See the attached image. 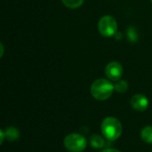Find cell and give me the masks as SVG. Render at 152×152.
Listing matches in <instances>:
<instances>
[{"instance_id": "cell-9", "label": "cell", "mask_w": 152, "mask_h": 152, "mask_svg": "<svg viewBox=\"0 0 152 152\" xmlns=\"http://www.w3.org/2000/svg\"><path fill=\"white\" fill-rule=\"evenodd\" d=\"M142 141L147 143H152V126H146L141 132Z\"/></svg>"}, {"instance_id": "cell-6", "label": "cell", "mask_w": 152, "mask_h": 152, "mask_svg": "<svg viewBox=\"0 0 152 152\" xmlns=\"http://www.w3.org/2000/svg\"><path fill=\"white\" fill-rule=\"evenodd\" d=\"M131 105L137 111H144L149 107V100L143 94H135L131 99Z\"/></svg>"}, {"instance_id": "cell-3", "label": "cell", "mask_w": 152, "mask_h": 152, "mask_svg": "<svg viewBox=\"0 0 152 152\" xmlns=\"http://www.w3.org/2000/svg\"><path fill=\"white\" fill-rule=\"evenodd\" d=\"M64 146L69 151L81 152L86 148V140L79 134H70L64 139Z\"/></svg>"}, {"instance_id": "cell-12", "label": "cell", "mask_w": 152, "mask_h": 152, "mask_svg": "<svg viewBox=\"0 0 152 152\" xmlns=\"http://www.w3.org/2000/svg\"><path fill=\"white\" fill-rule=\"evenodd\" d=\"M61 1L64 5H66L68 8H71V9L78 8L84 3V0H61Z\"/></svg>"}, {"instance_id": "cell-5", "label": "cell", "mask_w": 152, "mask_h": 152, "mask_svg": "<svg viewBox=\"0 0 152 152\" xmlns=\"http://www.w3.org/2000/svg\"><path fill=\"white\" fill-rule=\"evenodd\" d=\"M105 74L110 80L118 81L123 75V67L118 61H111L106 66Z\"/></svg>"}, {"instance_id": "cell-2", "label": "cell", "mask_w": 152, "mask_h": 152, "mask_svg": "<svg viewBox=\"0 0 152 152\" xmlns=\"http://www.w3.org/2000/svg\"><path fill=\"white\" fill-rule=\"evenodd\" d=\"M102 132L108 140L116 141L122 134V125L115 118H106L102 123Z\"/></svg>"}, {"instance_id": "cell-11", "label": "cell", "mask_w": 152, "mask_h": 152, "mask_svg": "<svg viewBox=\"0 0 152 152\" xmlns=\"http://www.w3.org/2000/svg\"><path fill=\"white\" fill-rule=\"evenodd\" d=\"M127 39L131 42V43H136L138 41V32L136 30L135 28L134 27H130L127 29Z\"/></svg>"}, {"instance_id": "cell-13", "label": "cell", "mask_w": 152, "mask_h": 152, "mask_svg": "<svg viewBox=\"0 0 152 152\" xmlns=\"http://www.w3.org/2000/svg\"><path fill=\"white\" fill-rule=\"evenodd\" d=\"M102 152H120L118 150H115V149H106L104 151H102Z\"/></svg>"}, {"instance_id": "cell-4", "label": "cell", "mask_w": 152, "mask_h": 152, "mask_svg": "<svg viewBox=\"0 0 152 152\" xmlns=\"http://www.w3.org/2000/svg\"><path fill=\"white\" fill-rule=\"evenodd\" d=\"M98 29L103 37H110L112 36H115L118 29V23L116 19L110 15L103 16L99 20Z\"/></svg>"}, {"instance_id": "cell-7", "label": "cell", "mask_w": 152, "mask_h": 152, "mask_svg": "<svg viewBox=\"0 0 152 152\" xmlns=\"http://www.w3.org/2000/svg\"><path fill=\"white\" fill-rule=\"evenodd\" d=\"M90 144L94 149H102L105 145L104 140L98 134H94L90 137Z\"/></svg>"}, {"instance_id": "cell-10", "label": "cell", "mask_w": 152, "mask_h": 152, "mask_svg": "<svg viewBox=\"0 0 152 152\" xmlns=\"http://www.w3.org/2000/svg\"><path fill=\"white\" fill-rule=\"evenodd\" d=\"M114 88H115V90L118 93L123 94V93H125V92L127 91V89H128V84L126 83V81L119 79V80L116 81V84L114 85Z\"/></svg>"}, {"instance_id": "cell-8", "label": "cell", "mask_w": 152, "mask_h": 152, "mask_svg": "<svg viewBox=\"0 0 152 152\" xmlns=\"http://www.w3.org/2000/svg\"><path fill=\"white\" fill-rule=\"evenodd\" d=\"M4 134H5L6 140H8L10 142L16 141L20 136V133L15 127H8V128H6L5 132H4Z\"/></svg>"}, {"instance_id": "cell-1", "label": "cell", "mask_w": 152, "mask_h": 152, "mask_svg": "<svg viewBox=\"0 0 152 152\" xmlns=\"http://www.w3.org/2000/svg\"><path fill=\"white\" fill-rule=\"evenodd\" d=\"M114 89V86L110 81L100 78L92 84L90 91L94 99L98 101H105L111 96Z\"/></svg>"}, {"instance_id": "cell-14", "label": "cell", "mask_w": 152, "mask_h": 152, "mask_svg": "<svg viewBox=\"0 0 152 152\" xmlns=\"http://www.w3.org/2000/svg\"><path fill=\"white\" fill-rule=\"evenodd\" d=\"M151 2H152V0H151Z\"/></svg>"}]
</instances>
